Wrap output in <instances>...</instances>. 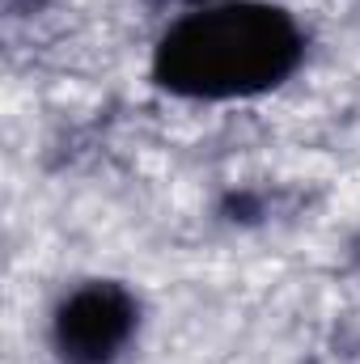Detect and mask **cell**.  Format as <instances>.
<instances>
[{
    "label": "cell",
    "instance_id": "6da1fadb",
    "mask_svg": "<svg viewBox=\"0 0 360 364\" xmlns=\"http://www.w3.org/2000/svg\"><path fill=\"white\" fill-rule=\"evenodd\" d=\"M305 55V34L280 4H216L170 26L153 55L157 85L179 97L229 102L275 90Z\"/></svg>",
    "mask_w": 360,
    "mask_h": 364
},
{
    "label": "cell",
    "instance_id": "7a4b0ae2",
    "mask_svg": "<svg viewBox=\"0 0 360 364\" xmlns=\"http://www.w3.org/2000/svg\"><path fill=\"white\" fill-rule=\"evenodd\" d=\"M136 335V301L119 284H85L55 314V348L68 364H110Z\"/></svg>",
    "mask_w": 360,
    "mask_h": 364
}]
</instances>
